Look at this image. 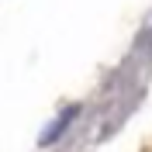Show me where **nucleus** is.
I'll list each match as a JSON object with an SVG mask.
<instances>
[{"mask_svg": "<svg viewBox=\"0 0 152 152\" xmlns=\"http://www.w3.org/2000/svg\"><path fill=\"white\" fill-rule=\"evenodd\" d=\"M76 114H80V107H66V114H62V118L56 121V128H48V132L42 135V145H45V142H52V138H59V135H62V132L69 128V121H73Z\"/></svg>", "mask_w": 152, "mask_h": 152, "instance_id": "1", "label": "nucleus"}]
</instances>
